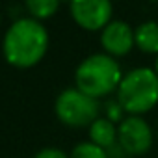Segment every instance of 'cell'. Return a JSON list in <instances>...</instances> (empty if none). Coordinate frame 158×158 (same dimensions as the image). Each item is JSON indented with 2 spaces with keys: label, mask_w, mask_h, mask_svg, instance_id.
Returning a JSON list of instances; mask_svg holds the SVG:
<instances>
[{
  "label": "cell",
  "mask_w": 158,
  "mask_h": 158,
  "mask_svg": "<svg viewBox=\"0 0 158 158\" xmlns=\"http://www.w3.org/2000/svg\"><path fill=\"white\" fill-rule=\"evenodd\" d=\"M48 48V32L34 17L15 19L4 34L2 52L10 65L32 67L43 60Z\"/></svg>",
  "instance_id": "1"
},
{
  "label": "cell",
  "mask_w": 158,
  "mask_h": 158,
  "mask_svg": "<svg viewBox=\"0 0 158 158\" xmlns=\"http://www.w3.org/2000/svg\"><path fill=\"white\" fill-rule=\"evenodd\" d=\"M54 112L63 125L69 127H91L101 115V102L78 88H65L54 102Z\"/></svg>",
  "instance_id": "4"
},
{
  "label": "cell",
  "mask_w": 158,
  "mask_h": 158,
  "mask_svg": "<svg viewBox=\"0 0 158 158\" xmlns=\"http://www.w3.org/2000/svg\"><path fill=\"white\" fill-rule=\"evenodd\" d=\"M34 158H69V156L58 147H45V149L37 151L34 154Z\"/></svg>",
  "instance_id": "13"
},
{
  "label": "cell",
  "mask_w": 158,
  "mask_h": 158,
  "mask_svg": "<svg viewBox=\"0 0 158 158\" xmlns=\"http://www.w3.org/2000/svg\"><path fill=\"white\" fill-rule=\"evenodd\" d=\"M71 15L84 30H102L112 23L114 6L110 0H73L69 4Z\"/></svg>",
  "instance_id": "6"
},
{
  "label": "cell",
  "mask_w": 158,
  "mask_h": 158,
  "mask_svg": "<svg viewBox=\"0 0 158 158\" xmlns=\"http://www.w3.org/2000/svg\"><path fill=\"white\" fill-rule=\"evenodd\" d=\"M0 23H2V15H0Z\"/></svg>",
  "instance_id": "16"
},
{
  "label": "cell",
  "mask_w": 158,
  "mask_h": 158,
  "mask_svg": "<svg viewBox=\"0 0 158 158\" xmlns=\"http://www.w3.org/2000/svg\"><path fill=\"white\" fill-rule=\"evenodd\" d=\"M101 45H102L104 52L112 58L125 56L136 47L134 28L128 23L115 19L101 30Z\"/></svg>",
  "instance_id": "7"
},
{
  "label": "cell",
  "mask_w": 158,
  "mask_h": 158,
  "mask_svg": "<svg viewBox=\"0 0 158 158\" xmlns=\"http://www.w3.org/2000/svg\"><path fill=\"white\" fill-rule=\"evenodd\" d=\"M102 110H104V117L106 119H110L112 123H121L127 115V112H125V108L121 106V102L117 101V99H110V101H106L104 102V106H102Z\"/></svg>",
  "instance_id": "12"
},
{
  "label": "cell",
  "mask_w": 158,
  "mask_h": 158,
  "mask_svg": "<svg viewBox=\"0 0 158 158\" xmlns=\"http://www.w3.org/2000/svg\"><path fill=\"white\" fill-rule=\"evenodd\" d=\"M69 158H108V152L91 141H80L73 147Z\"/></svg>",
  "instance_id": "11"
},
{
  "label": "cell",
  "mask_w": 158,
  "mask_h": 158,
  "mask_svg": "<svg viewBox=\"0 0 158 158\" xmlns=\"http://www.w3.org/2000/svg\"><path fill=\"white\" fill-rule=\"evenodd\" d=\"M24 8L30 11V15L37 21H43V19H48L52 17L58 8H60V2L58 0H26L24 2Z\"/></svg>",
  "instance_id": "10"
},
{
  "label": "cell",
  "mask_w": 158,
  "mask_h": 158,
  "mask_svg": "<svg viewBox=\"0 0 158 158\" xmlns=\"http://www.w3.org/2000/svg\"><path fill=\"white\" fill-rule=\"evenodd\" d=\"M121 80L123 71L119 61L106 52H97L84 58L74 71L76 88L93 99H101L117 91Z\"/></svg>",
  "instance_id": "2"
},
{
  "label": "cell",
  "mask_w": 158,
  "mask_h": 158,
  "mask_svg": "<svg viewBox=\"0 0 158 158\" xmlns=\"http://www.w3.org/2000/svg\"><path fill=\"white\" fill-rule=\"evenodd\" d=\"M154 71H156V74H158V56H156V65H154Z\"/></svg>",
  "instance_id": "15"
},
{
  "label": "cell",
  "mask_w": 158,
  "mask_h": 158,
  "mask_svg": "<svg viewBox=\"0 0 158 158\" xmlns=\"http://www.w3.org/2000/svg\"><path fill=\"white\" fill-rule=\"evenodd\" d=\"M152 141H154L152 127L141 115H127L117 125V143L130 156H141L149 152Z\"/></svg>",
  "instance_id": "5"
},
{
  "label": "cell",
  "mask_w": 158,
  "mask_h": 158,
  "mask_svg": "<svg viewBox=\"0 0 158 158\" xmlns=\"http://www.w3.org/2000/svg\"><path fill=\"white\" fill-rule=\"evenodd\" d=\"M136 47L147 54H158V23L145 21L134 28Z\"/></svg>",
  "instance_id": "9"
},
{
  "label": "cell",
  "mask_w": 158,
  "mask_h": 158,
  "mask_svg": "<svg viewBox=\"0 0 158 158\" xmlns=\"http://www.w3.org/2000/svg\"><path fill=\"white\" fill-rule=\"evenodd\" d=\"M117 101L128 115H141L158 104V74L151 67H136L123 74Z\"/></svg>",
  "instance_id": "3"
},
{
  "label": "cell",
  "mask_w": 158,
  "mask_h": 158,
  "mask_svg": "<svg viewBox=\"0 0 158 158\" xmlns=\"http://www.w3.org/2000/svg\"><path fill=\"white\" fill-rule=\"evenodd\" d=\"M89 141L102 147L104 151L110 149L112 145H115L117 143V127H115V123H112L104 115L99 117L97 121H93L91 127H89Z\"/></svg>",
  "instance_id": "8"
},
{
  "label": "cell",
  "mask_w": 158,
  "mask_h": 158,
  "mask_svg": "<svg viewBox=\"0 0 158 158\" xmlns=\"http://www.w3.org/2000/svg\"><path fill=\"white\" fill-rule=\"evenodd\" d=\"M106 152H108V158H132L119 143H115V145H112L110 149H106Z\"/></svg>",
  "instance_id": "14"
},
{
  "label": "cell",
  "mask_w": 158,
  "mask_h": 158,
  "mask_svg": "<svg viewBox=\"0 0 158 158\" xmlns=\"http://www.w3.org/2000/svg\"><path fill=\"white\" fill-rule=\"evenodd\" d=\"M156 138H158V130H156Z\"/></svg>",
  "instance_id": "17"
}]
</instances>
